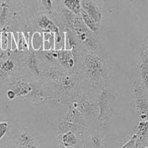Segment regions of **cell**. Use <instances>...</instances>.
<instances>
[{"label":"cell","instance_id":"7402d4cb","mask_svg":"<svg viewBox=\"0 0 148 148\" xmlns=\"http://www.w3.org/2000/svg\"><path fill=\"white\" fill-rule=\"evenodd\" d=\"M0 42H1V36H0Z\"/></svg>","mask_w":148,"mask_h":148},{"label":"cell","instance_id":"ac0fdd59","mask_svg":"<svg viewBox=\"0 0 148 148\" xmlns=\"http://www.w3.org/2000/svg\"><path fill=\"white\" fill-rule=\"evenodd\" d=\"M1 48L3 51L8 49V33H3L1 36Z\"/></svg>","mask_w":148,"mask_h":148},{"label":"cell","instance_id":"277c9868","mask_svg":"<svg viewBox=\"0 0 148 148\" xmlns=\"http://www.w3.org/2000/svg\"><path fill=\"white\" fill-rule=\"evenodd\" d=\"M81 132H75L73 130H66L63 132L59 137V143L62 144V146L64 147H77L79 143V140L81 139Z\"/></svg>","mask_w":148,"mask_h":148},{"label":"cell","instance_id":"7c38bea8","mask_svg":"<svg viewBox=\"0 0 148 148\" xmlns=\"http://www.w3.org/2000/svg\"><path fill=\"white\" fill-rule=\"evenodd\" d=\"M88 145L86 146L89 147L101 148L103 147L102 138L99 132H94L88 136Z\"/></svg>","mask_w":148,"mask_h":148},{"label":"cell","instance_id":"9c48e42d","mask_svg":"<svg viewBox=\"0 0 148 148\" xmlns=\"http://www.w3.org/2000/svg\"><path fill=\"white\" fill-rule=\"evenodd\" d=\"M64 8L76 15H79L82 10V0H62Z\"/></svg>","mask_w":148,"mask_h":148},{"label":"cell","instance_id":"5bb4252c","mask_svg":"<svg viewBox=\"0 0 148 148\" xmlns=\"http://www.w3.org/2000/svg\"><path fill=\"white\" fill-rule=\"evenodd\" d=\"M32 47L34 51H39L43 47V34L35 32L32 36Z\"/></svg>","mask_w":148,"mask_h":148},{"label":"cell","instance_id":"3957f363","mask_svg":"<svg viewBox=\"0 0 148 148\" xmlns=\"http://www.w3.org/2000/svg\"><path fill=\"white\" fill-rule=\"evenodd\" d=\"M16 144L18 147H39L36 138L28 127L22 129L17 136Z\"/></svg>","mask_w":148,"mask_h":148},{"label":"cell","instance_id":"5b68a950","mask_svg":"<svg viewBox=\"0 0 148 148\" xmlns=\"http://www.w3.org/2000/svg\"><path fill=\"white\" fill-rule=\"evenodd\" d=\"M82 9H83L96 23L100 25L102 19V14L94 2L91 0H82Z\"/></svg>","mask_w":148,"mask_h":148},{"label":"cell","instance_id":"7a4b0ae2","mask_svg":"<svg viewBox=\"0 0 148 148\" xmlns=\"http://www.w3.org/2000/svg\"><path fill=\"white\" fill-rule=\"evenodd\" d=\"M113 100V96L108 92L107 88H103L102 91L98 97V105L99 109V122L103 127L106 126L113 115V107L111 105V101Z\"/></svg>","mask_w":148,"mask_h":148},{"label":"cell","instance_id":"ba28073f","mask_svg":"<svg viewBox=\"0 0 148 148\" xmlns=\"http://www.w3.org/2000/svg\"><path fill=\"white\" fill-rule=\"evenodd\" d=\"M11 125L9 120H0V144L5 142L10 136Z\"/></svg>","mask_w":148,"mask_h":148},{"label":"cell","instance_id":"8992f818","mask_svg":"<svg viewBox=\"0 0 148 148\" xmlns=\"http://www.w3.org/2000/svg\"><path fill=\"white\" fill-rule=\"evenodd\" d=\"M37 25L41 29L45 30V31L56 33L59 30L57 25H56V24L46 14H42L39 16L37 19Z\"/></svg>","mask_w":148,"mask_h":148},{"label":"cell","instance_id":"52a82bcc","mask_svg":"<svg viewBox=\"0 0 148 148\" xmlns=\"http://www.w3.org/2000/svg\"><path fill=\"white\" fill-rule=\"evenodd\" d=\"M79 15L81 16L82 20L84 22V24L86 25V27H88L89 30H90L92 32H97L98 30H99V24L96 23L93 19H92L83 9L81 10V12H80Z\"/></svg>","mask_w":148,"mask_h":148},{"label":"cell","instance_id":"8fae6325","mask_svg":"<svg viewBox=\"0 0 148 148\" xmlns=\"http://www.w3.org/2000/svg\"><path fill=\"white\" fill-rule=\"evenodd\" d=\"M65 45V32L59 30L54 33V50L62 51L64 50Z\"/></svg>","mask_w":148,"mask_h":148},{"label":"cell","instance_id":"e0dca14e","mask_svg":"<svg viewBox=\"0 0 148 148\" xmlns=\"http://www.w3.org/2000/svg\"><path fill=\"white\" fill-rule=\"evenodd\" d=\"M42 8L47 12V14H52L53 12V0H39Z\"/></svg>","mask_w":148,"mask_h":148},{"label":"cell","instance_id":"4fadbf2b","mask_svg":"<svg viewBox=\"0 0 148 148\" xmlns=\"http://www.w3.org/2000/svg\"><path fill=\"white\" fill-rule=\"evenodd\" d=\"M77 45V42L74 38V36L71 31L65 32V45H64V50L67 51H72L75 50Z\"/></svg>","mask_w":148,"mask_h":148},{"label":"cell","instance_id":"d6986e66","mask_svg":"<svg viewBox=\"0 0 148 148\" xmlns=\"http://www.w3.org/2000/svg\"><path fill=\"white\" fill-rule=\"evenodd\" d=\"M17 49H18L17 43H16V42L15 39H14L13 35H12V37H11V49H10V50H12V51H16V50H17Z\"/></svg>","mask_w":148,"mask_h":148},{"label":"cell","instance_id":"44dd1931","mask_svg":"<svg viewBox=\"0 0 148 148\" xmlns=\"http://www.w3.org/2000/svg\"><path fill=\"white\" fill-rule=\"evenodd\" d=\"M53 2H55V3H59V2H60L61 0H53Z\"/></svg>","mask_w":148,"mask_h":148},{"label":"cell","instance_id":"ffe728a7","mask_svg":"<svg viewBox=\"0 0 148 148\" xmlns=\"http://www.w3.org/2000/svg\"><path fill=\"white\" fill-rule=\"evenodd\" d=\"M8 97L10 99H14V98L16 97V92H14V90H10L8 92Z\"/></svg>","mask_w":148,"mask_h":148},{"label":"cell","instance_id":"9a60e30c","mask_svg":"<svg viewBox=\"0 0 148 148\" xmlns=\"http://www.w3.org/2000/svg\"><path fill=\"white\" fill-rule=\"evenodd\" d=\"M28 61H27V67L33 73L36 75H39L40 74V70L39 69V65H38V62L36 60L35 54H31L29 56Z\"/></svg>","mask_w":148,"mask_h":148},{"label":"cell","instance_id":"30bf717a","mask_svg":"<svg viewBox=\"0 0 148 148\" xmlns=\"http://www.w3.org/2000/svg\"><path fill=\"white\" fill-rule=\"evenodd\" d=\"M43 50L46 51L54 50V33L51 31L43 33Z\"/></svg>","mask_w":148,"mask_h":148},{"label":"cell","instance_id":"6da1fadb","mask_svg":"<svg viewBox=\"0 0 148 148\" xmlns=\"http://www.w3.org/2000/svg\"><path fill=\"white\" fill-rule=\"evenodd\" d=\"M82 73L91 85L104 87L108 82V72L104 56L94 50L86 52L82 58Z\"/></svg>","mask_w":148,"mask_h":148},{"label":"cell","instance_id":"2e32d148","mask_svg":"<svg viewBox=\"0 0 148 148\" xmlns=\"http://www.w3.org/2000/svg\"><path fill=\"white\" fill-rule=\"evenodd\" d=\"M18 51H23L27 50L28 48V42L25 39V36L22 33H18V39L17 43Z\"/></svg>","mask_w":148,"mask_h":148}]
</instances>
